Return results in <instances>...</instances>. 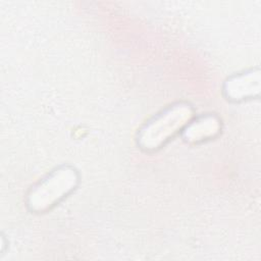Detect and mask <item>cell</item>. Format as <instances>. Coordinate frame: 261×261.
I'll return each mask as SVG.
<instances>
[{"instance_id": "6da1fadb", "label": "cell", "mask_w": 261, "mask_h": 261, "mask_svg": "<svg viewBox=\"0 0 261 261\" xmlns=\"http://www.w3.org/2000/svg\"><path fill=\"white\" fill-rule=\"evenodd\" d=\"M193 109L189 104H174L148 121L138 134V144L146 151L160 148L192 119Z\"/></svg>"}, {"instance_id": "7a4b0ae2", "label": "cell", "mask_w": 261, "mask_h": 261, "mask_svg": "<svg viewBox=\"0 0 261 261\" xmlns=\"http://www.w3.org/2000/svg\"><path fill=\"white\" fill-rule=\"evenodd\" d=\"M77 184V171L71 166H61L31 189L27 206L32 212H45L71 193Z\"/></svg>"}, {"instance_id": "3957f363", "label": "cell", "mask_w": 261, "mask_h": 261, "mask_svg": "<svg viewBox=\"0 0 261 261\" xmlns=\"http://www.w3.org/2000/svg\"><path fill=\"white\" fill-rule=\"evenodd\" d=\"M260 91L259 70H250L228 79L223 86L225 97L231 101H241L257 95Z\"/></svg>"}, {"instance_id": "277c9868", "label": "cell", "mask_w": 261, "mask_h": 261, "mask_svg": "<svg viewBox=\"0 0 261 261\" xmlns=\"http://www.w3.org/2000/svg\"><path fill=\"white\" fill-rule=\"evenodd\" d=\"M219 129V120L213 115H205L185 126L184 138L188 142H200L213 138Z\"/></svg>"}]
</instances>
